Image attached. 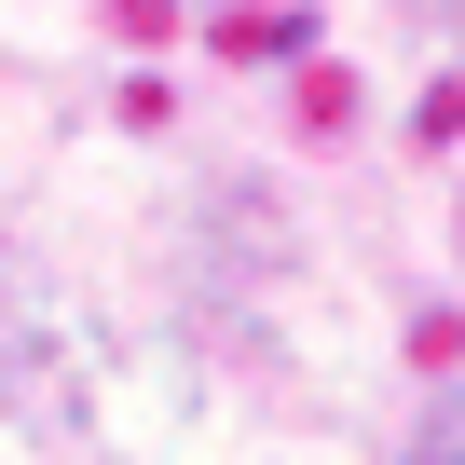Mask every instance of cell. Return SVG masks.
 Wrapping results in <instances>:
<instances>
[{
  "label": "cell",
  "mask_w": 465,
  "mask_h": 465,
  "mask_svg": "<svg viewBox=\"0 0 465 465\" xmlns=\"http://www.w3.org/2000/svg\"><path fill=\"white\" fill-rule=\"evenodd\" d=\"M411 465H465V383L438 397V424H424V451H411Z\"/></svg>",
  "instance_id": "obj_1"
}]
</instances>
